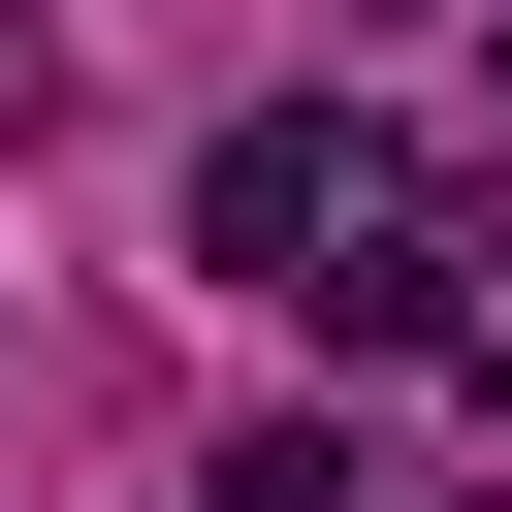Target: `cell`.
Returning a JSON list of instances; mask_svg holds the SVG:
<instances>
[{
  "label": "cell",
  "instance_id": "7a4b0ae2",
  "mask_svg": "<svg viewBox=\"0 0 512 512\" xmlns=\"http://www.w3.org/2000/svg\"><path fill=\"white\" fill-rule=\"evenodd\" d=\"M448 320H480V224H448V192H384V224L320 256V352H448Z\"/></svg>",
  "mask_w": 512,
  "mask_h": 512
},
{
  "label": "cell",
  "instance_id": "6da1fadb",
  "mask_svg": "<svg viewBox=\"0 0 512 512\" xmlns=\"http://www.w3.org/2000/svg\"><path fill=\"white\" fill-rule=\"evenodd\" d=\"M352 224H384V128H320V96H288V128H224V160H192V256H224V288H320V256H352Z\"/></svg>",
  "mask_w": 512,
  "mask_h": 512
},
{
  "label": "cell",
  "instance_id": "3957f363",
  "mask_svg": "<svg viewBox=\"0 0 512 512\" xmlns=\"http://www.w3.org/2000/svg\"><path fill=\"white\" fill-rule=\"evenodd\" d=\"M480 288H512V192H480Z\"/></svg>",
  "mask_w": 512,
  "mask_h": 512
}]
</instances>
